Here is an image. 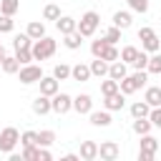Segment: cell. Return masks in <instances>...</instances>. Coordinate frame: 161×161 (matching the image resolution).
<instances>
[{
    "label": "cell",
    "mask_w": 161,
    "mask_h": 161,
    "mask_svg": "<svg viewBox=\"0 0 161 161\" xmlns=\"http://www.w3.org/2000/svg\"><path fill=\"white\" fill-rule=\"evenodd\" d=\"M148 121H151V126L161 128V106H153V108L148 111Z\"/></svg>",
    "instance_id": "obj_40"
},
{
    "label": "cell",
    "mask_w": 161,
    "mask_h": 161,
    "mask_svg": "<svg viewBox=\"0 0 161 161\" xmlns=\"http://www.w3.org/2000/svg\"><path fill=\"white\" fill-rule=\"evenodd\" d=\"M91 75H98V78H103V75H108V63L103 60V58H96L91 65Z\"/></svg>",
    "instance_id": "obj_19"
},
{
    "label": "cell",
    "mask_w": 161,
    "mask_h": 161,
    "mask_svg": "<svg viewBox=\"0 0 161 161\" xmlns=\"http://www.w3.org/2000/svg\"><path fill=\"white\" fill-rule=\"evenodd\" d=\"M53 78H58V80H65V78H70V65H65V63H58V65L53 68Z\"/></svg>",
    "instance_id": "obj_31"
},
{
    "label": "cell",
    "mask_w": 161,
    "mask_h": 161,
    "mask_svg": "<svg viewBox=\"0 0 161 161\" xmlns=\"http://www.w3.org/2000/svg\"><path fill=\"white\" fill-rule=\"evenodd\" d=\"M15 58H18L20 65H25V63L33 60V53H30V48H20V50H15Z\"/></svg>",
    "instance_id": "obj_36"
},
{
    "label": "cell",
    "mask_w": 161,
    "mask_h": 161,
    "mask_svg": "<svg viewBox=\"0 0 161 161\" xmlns=\"http://www.w3.org/2000/svg\"><path fill=\"white\" fill-rule=\"evenodd\" d=\"M20 143H23V146H38V133H35V131H25V133L20 136Z\"/></svg>",
    "instance_id": "obj_39"
},
{
    "label": "cell",
    "mask_w": 161,
    "mask_h": 161,
    "mask_svg": "<svg viewBox=\"0 0 161 161\" xmlns=\"http://www.w3.org/2000/svg\"><path fill=\"white\" fill-rule=\"evenodd\" d=\"M18 141H20L18 128L8 126V128H3V131H0V151H3V153H10V151L15 148V143H18Z\"/></svg>",
    "instance_id": "obj_4"
},
{
    "label": "cell",
    "mask_w": 161,
    "mask_h": 161,
    "mask_svg": "<svg viewBox=\"0 0 161 161\" xmlns=\"http://www.w3.org/2000/svg\"><path fill=\"white\" fill-rule=\"evenodd\" d=\"M78 158H80V156H75V153H65V156H63V161H78Z\"/></svg>",
    "instance_id": "obj_47"
},
{
    "label": "cell",
    "mask_w": 161,
    "mask_h": 161,
    "mask_svg": "<svg viewBox=\"0 0 161 161\" xmlns=\"http://www.w3.org/2000/svg\"><path fill=\"white\" fill-rule=\"evenodd\" d=\"M118 55H121V53L116 50V45H108V48L103 50V55H101V58H103L106 63H113V60H118Z\"/></svg>",
    "instance_id": "obj_41"
},
{
    "label": "cell",
    "mask_w": 161,
    "mask_h": 161,
    "mask_svg": "<svg viewBox=\"0 0 161 161\" xmlns=\"http://www.w3.org/2000/svg\"><path fill=\"white\" fill-rule=\"evenodd\" d=\"M103 38H106V43H111V45H116V43L121 40V28H116V25H113V28H108Z\"/></svg>",
    "instance_id": "obj_33"
},
{
    "label": "cell",
    "mask_w": 161,
    "mask_h": 161,
    "mask_svg": "<svg viewBox=\"0 0 161 161\" xmlns=\"http://www.w3.org/2000/svg\"><path fill=\"white\" fill-rule=\"evenodd\" d=\"M33 111H35L38 116H45L48 111H53V108H50V96H43V93H40V96L33 101Z\"/></svg>",
    "instance_id": "obj_14"
},
{
    "label": "cell",
    "mask_w": 161,
    "mask_h": 161,
    "mask_svg": "<svg viewBox=\"0 0 161 161\" xmlns=\"http://www.w3.org/2000/svg\"><path fill=\"white\" fill-rule=\"evenodd\" d=\"M136 70H146V65H148V55L143 53V50H138V55H136V60L131 63Z\"/></svg>",
    "instance_id": "obj_37"
},
{
    "label": "cell",
    "mask_w": 161,
    "mask_h": 161,
    "mask_svg": "<svg viewBox=\"0 0 161 161\" xmlns=\"http://www.w3.org/2000/svg\"><path fill=\"white\" fill-rule=\"evenodd\" d=\"M75 25H78V23H75L73 18H68V15H60V18L55 20V28L60 30V35H68V33H73V30H75Z\"/></svg>",
    "instance_id": "obj_13"
},
{
    "label": "cell",
    "mask_w": 161,
    "mask_h": 161,
    "mask_svg": "<svg viewBox=\"0 0 161 161\" xmlns=\"http://www.w3.org/2000/svg\"><path fill=\"white\" fill-rule=\"evenodd\" d=\"M123 93L121 91H116V93H111V96H106V101H103V106H106V111H121L123 108Z\"/></svg>",
    "instance_id": "obj_11"
},
{
    "label": "cell",
    "mask_w": 161,
    "mask_h": 161,
    "mask_svg": "<svg viewBox=\"0 0 161 161\" xmlns=\"http://www.w3.org/2000/svg\"><path fill=\"white\" fill-rule=\"evenodd\" d=\"M80 158H83V161L98 158V143H96V141H83V143H80Z\"/></svg>",
    "instance_id": "obj_12"
},
{
    "label": "cell",
    "mask_w": 161,
    "mask_h": 161,
    "mask_svg": "<svg viewBox=\"0 0 161 161\" xmlns=\"http://www.w3.org/2000/svg\"><path fill=\"white\" fill-rule=\"evenodd\" d=\"M143 101H146L151 108H153V106H161V86H151V88H146Z\"/></svg>",
    "instance_id": "obj_15"
},
{
    "label": "cell",
    "mask_w": 161,
    "mask_h": 161,
    "mask_svg": "<svg viewBox=\"0 0 161 161\" xmlns=\"http://www.w3.org/2000/svg\"><path fill=\"white\" fill-rule=\"evenodd\" d=\"M148 111H151V106H148L146 101H138V103L131 106V116H133V118H146Z\"/></svg>",
    "instance_id": "obj_23"
},
{
    "label": "cell",
    "mask_w": 161,
    "mask_h": 161,
    "mask_svg": "<svg viewBox=\"0 0 161 161\" xmlns=\"http://www.w3.org/2000/svg\"><path fill=\"white\" fill-rule=\"evenodd\" d=\"M73 108H75L78 113H91V111H93V101H91V96H88V93L75 96V98H73Z\"/></svg>",
    "instance_id": "obj_10"
},
{
    "label": "cell",
    "mask_w": 161,
    "mask_h": 161,
    "mask_svg": "<svg viewBox=\"0 0 161 161\" xmlns=\"http://www.w3.org/2000/svg\"><path fill=\"white\" fill-rule=\"evenodd\" d=\"M133 131H136L138 136L148 133V131H151V121H148V116H146V118H133Z\"/></svg>",
    "instance_id": "obj_26"
},
{
    "label": "cell",
    "mask_w": 161,
    "mask_h": 161,
    "mask_svg": "<svg viewBox=\"0 0 161 161\" xmlns=\"http://www.w3.org/2000/svg\"><path fill=\"white\" fill-rule=\"evenodd\" d=\"M98 156H101L103 161L118 158V143H116V141H103V143L98 146Z\"/></svg>",
    "instance_id": "obj_7"
},
{
    "label": "cell",
    "mask_w": 161,
    "mask_h": 161,
    "mask_svg": "<svg viewBox=\"0 0 161 161\" xmlns=\"http://www.w3.org/2000/svg\"><path fill=\"white\" fill-rule=\"evenodd\" d=\"M33 40H38V38H43L45 35V25H43V20H33V23H28V30H25Z\"/></svg>",
    "instance_id": "obj_18"
},
{
    "label": "cell",
    "mask_w": 161,
    "mask_h": 161,
    "mask_svg": "<svg viewBox=\"0 0 161 161\" xmlns=\"http://www.w3.org/2000/svg\"><path fill=\"white\" fill-rule=\"evenodd\" d=\"M156 148H158V141H156L153 136L143 133V136H141V151H143V153H156Z\"/></svg>",
    "instance_id": "obj_21"
},
{
    "label": "cell",
    "mask_w": 161,
    "mask_h": 161,
    "mask_svg": "<svg viewBox=\"0 0 161 161\" xmlns=\"http://www.w3.org/2000/svg\"><path fill=\"white\" fill-rule=\"evenodd\" d=\"M23 158L25 161H38V146H23Z\"/></svg>",
    "instance_id": "obj_42"
},
{
    "label": "cell",
    "mask_w": 161,
    "mask_h": 161,
    "mask_svg": "<svg viewBox=\"0 0 161 161\" xmlns=\"http://www.w3.org/2000/svg\"><path fill=\"white\" fill-rule=\"evenodd\" d=\"M43 18H45V20H58V18H60V8H58V5H45Z\"/></svg>",
    "instance_id": "obj_35"
},
{
    "label": "cell",
    "mask_w": 161,
    "mask_h": 161,
    "mask_svg": "<svg viewBox=\"0 0 161 161\" xmlns=\"http://www.w3.org/2000/svg\"><path fill=\"white\" fill-rule=\"evenodd\" d=\"M55 141V133L53 131H40L38 133V146H50Z\"/></svg>",
    "instance_id": "obj_38"
},
{
    "label": "cell",
    "mask_w": 161,
    "mask_h": 161,
    "mask_svg": "<svg viewBox=\"0 0 161 161\" xmlns=\"http://www.w3.org/2000/svg\"><path fill=\"white\" fill-rule=\"evenodd\" d=\"M113 25L121 28V30H126V28L131 25V13H128V10H118V13H113Z\"/></svg>",
    "instance_id": "obj_17"
},
{
    "label": "cell",
    "mask_w": 161,
    "mask_h": 161,
    "mask_svg": "<svg viewBox=\"0 0 161 161\" xmlns=\"http://www.w3.org/2000/svg\"><path fill=\"white\" fill-rule=\"evenodd\" d=\"M5 60V48H3V43H0V63Z\"/></svg>",
    "instance_id": "obj_48"
},
{
    "label": "cell",
    "mask_w": 161,
    "mask_h": 161,
    "mask_svg": "<svg viewBox=\"0 0 161 161\" xmlns=\"http://www.w3.org/2000/svg\"><path fill=\"white\" fill-rule=\"evenodd\" d=\"M141 43H143V50H146V53H156V50L161 48V43H158V38H156V33H153V35H148V38H143Z\"/></svg>",
    "instance_id": "obj_27"
},
{
    "label": "cell",
    "mask_w": 161,
    "mask_h": 161,
    "mask_svg": "<svg viewBox=\"0 0 161 161\" xmlns=\"http://www.w3.org/2000/svg\"><path fill=\"white\" fill-rule=\"evenodd\" d=\"M146 70L161 75V53H158V50H156L153 55H148V65H146Z\"/></svg>",
    "instance_id": "obj_25"
},
{
    "label": "cell",
    "mask_w": 161,
    "mask_h": 161,
    "mask_svg": "<svg viewBox=\"0 0 161 161\" xmlns=\"http://www.w3.org/2000/svg\"><path fill=\"white\" fill-rule=\"evenodd\" d=\"M153 158V153H143V151H138V161H151Z\"/></svg>",
    "instance_id": "obj_46"
},
{
    "label": "cell",
    "mask_w": 161,
    "mask_h": 161,
    "mask_svg": "<svg viewBox=\"0 0 161 161\" xmlns=\"http://www.w3.org/2000/svg\"><path fill=\"white\" fill-rule=\"evenodd\" d=\"M33 45V38L28 35V33H23V35H18L15 40H13V48L15 50H20V48H30Z\"/></svg>",
    "instance_id": "obj_32"
},
{
    "label": "cell",
    "mask_w": 161,
    "mask_h": 161,
    "mask_svg": "<svg viewBox=\"0 0 161 161\" xmlns=\"http://www.w3.org/2000/svg\"><path fill=\"white\" fill-rule=\"evenodd\" d=\"M65 40V48H70V50H75V48H80V43H83V35L78 33V30H73V33H68V35H63Z\"/></svg>",
    "instance_id": "obj_22"
},
{
    "label": "cell",
    "mask_w": 161,
    "mask_h": 161,
    "mask_svg": "<svg viewBox=\"0 0 161 161\" xmlns=\"http://www.w3.org/2000/svg\"><path fill=\"white\" fill-rule=\"evenodd\" d=\"M108 45H111V43H106V38L93 40V43H91V53H93V58H101V55H103V50H106Z\"/></svg>",
    "instance_id": "obj_28"
},
{
    "label": "cell",
    "mask_w": 161,
    "mask_h": 161,
    "mask_svg": "<svg viewBox=\"0 0 161 161\" xmlns=\"http://www.w3.org/2000/svg\"><path fill=\"white\" fill-rule=\"evenodd\" d=\"M116 91H118V80L108 78V80L101 83V93H103V96H111V93H116Z\"/></svg>",
    "instance_id": "obj_34"
},
{
    "label": "cell",
    "mask_w": 161,
    "mask_h": 161,
    "mask_svg": "<svg viewBox=\"0 0 161 161\" xmlns=\"http://www.w3.org/2000/svg\"><path fill=\"white\" fill-rule=\"evenodd\" d=\"M38 83H40V93H43V96H55V93H58V78L43 75Z\"/></svg>",
    "instance_id": "obj_9"
},
{
    "label": "cell",
    "mask_w": 161,
    "mask_h": 161,
    "mask_svg": "<svg viewBox=\"0 0 161 161\" xmlns=\"http://www.w3.org/2000/svg\"><path fill=\"white\" fill-rule=\"evenodd\" d=\"M30 53H33V60H45V58H50V55L55 53V40L48 38V35H43V38H38V40H33Z\"/></svg>",
    "instance_id": "obj_2"
},
{
    "label": "cell",
    "mask_w": 161,
    "mask_h": 161,
    "mask_svg": "<svg viewBox=\"0 0 161 161\" xmlns=\"http://www.w3.org/2000/svg\"><path fill=\"white\" fill-rule=\"evenodd\" d=\"M136 55H138V48H133V45H126V48L121 50V55H118V58H121L123 63H133V60H136Z\"/></svg>",
    "instance_id": "obj_29"
},
{
    "label": "cell",
    "mask_w": 161,
    "mask_h": 161,
    "mask_svg": "<svg viewBox=\"0 0 161 161\" xmlns=\"http://www.w3.org/2000/svg\"><path fill=\"white\" fill-rule=\"evenodd\" d=\"M20 80L28 86V83H38L40 78H43V70H40V65H33V63H25V65H20Z\"/></svg>",
    "instance_id": "obj_5"
},
{
    "label": "cell",
    "mask_w": 161,
    "mask_h": 161,
    "mask_svg": "<svg viewBox=\"0 0 161 161\" xmlns=\"http://www.w3.org/2000/svg\"><path fill=\"white\" fill-rule=\"evenodd\" d=\"M128 75V68H126V63L118 58V60H113V63H108V78H113V80H121V78H126Z\"/></svg>",
    "instance_id": "obj_8"
},
{
    "label": "cell",
    "mask_w": 161,
    "mask_h": 161,
    "mask_svg": "<svg viewBox=\"0 0 161 161\" xmlns=\"http://www.w3.org/2000/svg\"><path fill=\"white\" fill-rule=\"evenodd\" d=\"M50 108L55 113H68L73 108V98L68 93H55V96H50Z\"/></svg>",
    "instance_id": "obj_6"
},
{
    "label": "cell",
    "mask_w": 161,
    "mask_h": 161,
    "mask_svg": "<svg viewBox=\"0 0 161 161\" xmlns=\"http://www.w3.org/2000/svg\"><path fill=\"white\" fill-rule=\"evenodd\" d=\"M98 23H101V18H98V13L96 10H88L83 18H80V23L75 25V30L83 35V38H91L93 33H96V28H98Z\"/></svg>",
    "instance_id": "obj_3"
},
{
    "label": "cell",
    "mask_w": 161,
    "mask_h": 161,
    "mask_svg": "<svg viewBox=\"0 0 161 161\" xmlns=\"http://www.w3.org/2000/svg\"><path fill=\"white\" fill-rule=\"evenodd\" d=\"M18 8H20V0H0V13L3 15H15L18 13Z\"/></svg>",
    "instance_id": "obj_24"
},
{
    "label": "cell",
    "mask_w": 161,
    "mask_h": 161,
    "mask_svg": "<svg viewBox=\"0 0 161 161\" xmlns=\"http://www.w3.org/2000/svg\"><path fill=\"white\" fill-rule=\"evenodd\" d=\"M143 86H146V70H136V73H131V75H126V78L118 80V91L123 96H131V93H136Z\"/></svg>",
    "instance_id": "obj_1"
},
{
    "label": "cell",
    "mask_w": 161,
    "mask_h": 161,
    "mask_svg": "<svg viewBox=\"0 0 161 161\" xmlns=\"http://www.w3.org/2000/svg\"><path fill=\"white\" fill-rule=\"evenodd\" d=\"M0 65H3V70H5V73H18V70H20V63H18V58H15V55H13V58H8V55H5V60H3Z\"/></svg>",
    "instance_id": "obj_30"
},
{
    "label": "cell",
    "mask_w": 161,
    "mask_h": 161,
    "mask_svg": "<svg viewBox=\"0 0 161 161\" xmlns=\"http://www.w3.org/2000/svg\"><path fill=\"white\" fill-rule=\"evenodd\" d=\"M88 116H91V123L93 126H108L111 123V113L108 111H91Z\"/></svg>",
    "instance_id": "obj_20"
},
{
    "label": "cell",
    "mask_w": 161,
    "mask_h": 161,
    "mask_svg": "<svg viewBox=\"0 0 161 161\" xmlns=\"http://www.w3.org/2000/svg\"><path fill=\"white\" fill-rule=\"evenodd\" d=\"M0 33H13V20H10V15H0Z\"/></svg>",
    "instance_id": "obj_44"
},
{
    "label": "cell",
    "mask_w": 161,
    "mask_h": 161,
    "mask_svg": "<svg viewBox=\"0 0 161 161\" xmlns=\"http://www.w3.org/2000/svg\"><path fill=\"white\" fill-rule=\"evenodd\" d=\"M70 78L83 83V80H88V78H91V68H88V65H83V63L73 65V68H70Z\"/></svg>",
    "instance_id": "obj_16"
},
{
    "label": "cell",
    "mask_w": 161,
    "mask_h": 161,
    "mask_svg": "<svg viewBox=\"0 0 161 161\" xmlns=\"http://www.w3.org/2000/svg\"><path fill=\"white\" fill-rule=\"evenodd\" d=\"M53 156H50V151L45 148V146H38V161H50Z\"/></svg>",
    "instance_id": "obj_45"
},
{
    "label": "cell",
    "mask_w": 161,
    "mask_h": 161,
    "mask_svg": "<svg viewBox=\"0 0 161 161\" xmlns=\"http://www.w3.org/2000/svg\"><path fill=\"white\" fill-rule=\"evenodd\" d=\"M128 8L136 13H146L148 10V0H128Z\"/></svg>",
    "instance_id": "obj_43"
}]
</instances>
